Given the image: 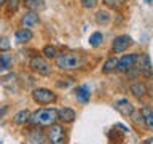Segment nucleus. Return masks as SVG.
I'll use <instances>...</instances> for the list:
<instances>
[{
  "label": "nucleus",
  "instance_id": "obj_1",
  "mask_svg": "<svg viewBox=\"0 0 153 144\" xmlns=\"http://www.w3.org/2000/svg\"><path fill=\"white\" fill-rule=\"evenodd\" d=\"M57 122V110L56 109H38L30 114L29 123L33 127H51Z\"/></svg>",
  "mask_w": 153,
  "mask_h": 144
},
{
  "label": "nucleus",
  "instance_id": "obj_2",
  "mask_svg": "<svg viewBox=\"0 0 153 144\" xmlns=\"http://www.w3.org/2000/svg\"><path fill=\"white\" fill-rule=\"evenodd\" d=\"M56 67L61 70H75L83 66L85 59L78 55H70V53H62L57 55L56 58Z\"/></svg>",
  "mask_w": 153,
  "mask_h": 144
},
{
  "label": "nucleus",
  "instance_id": "obj_3",
  "mask_svg": "<svg viewBox=\"0 0 153 144\" xmlns=\"http://www.w3.org/2000/svg\"><path fill=\"white\" fill-rule=\"evenodd\" d=\"M29 67H30V70L37 72V74H40V75H50L53 72L51 64L43 56H38V55L30 58V61H29Z\"/></svg>",
  "mask_w": 153,
  "mask_h": 144
},
{
  "label": "nucleus",
  "instance_id": "obj_4",
  "mask_svg": "<svg viewBox=\"0 0 153 144\" xmlns=\"http://www.w3.org/2000/svg\"><path fill=\"white\" fill-rule=\"evenodd\" d=\"M32 99L35 101L37 104L40 106H46V104H51L56 101V94L53 93L51 90H46V88H37L32 91Z\"/></svg>",
  "mask_w": 153,
  "mask_h": 144
},
{
  "label": "nucleus",
  "instance_id": "obj_5",
  "mask_svg": "<svg viewBox=\"0 0 153 144\" xmlns=\"http://www.w3.org/2000/svg\"><path fill=\"white\" fill-rule=\"evenodd\" d=\"M48 142L50 144H64L65 142V130L62 125H51L46 133Z\"/></svg>",
  "mask_w": 153,
  "mask_h": 144
},
{
  "label": "nucleus",
  "instance_id": "obj_6",
  "mask_svg": "<svg viewBox=\"0 0 153 144\" xmlns=\"http://www.w3.org/2000/svg\"><path fill=\"white\" fill-rule=\"evenodd\" d=\"M137 58H139V53H128V55H123L118 59L115 70H118V72H128L129 69H132V67L136 66Z\"/></svg>",
  "mask_w": 153,
  "mask_h": 144
},
{
  "label": "nucleus",
  "instance_id": "obj_7",
  "mask_svg": "<svg viewBox=\"0 0 153 144\" xmlns=\"http://www.w3.org/2000/svg\"><path fill=\"white\" fill-rule=\"evenodd\" d=\"M137 62H139V66H137L139 74L143 75L145 79H152V75H153V67H152L150 56H148L147 53H142V55H139Z\"/></svg>",
  "mask_w": 153,
  "mask_h": 144
},
{
  "label": "nucleus",
  "instance_id": "obj_8",
  "mask_svg": "<svg viewBox=\"0 0 153 144\" xmlns=\"http://www.w3.org/2000/svg\"><path fill=\"white\" fill-rule=\"evenodd\" d=\"M132 45V40H131V37L129 35H117L113 38V43H112V51L113 53H123V51H126L129 46Z\"/></svg>",
  "mask_w": 153,
  "mask_h": 144
},
{
  "label": "nucleus",
  "instance_id": "obj_9",
  "mask_svg": "<svg viewBox=\"0 0 153 144\" xmlns=\"http://www.w3.org/2000/svg\"><path fill=\"white\" fill-rule=\"evenodd\" d=\"M115 109H117L123 117H132V114H134V106H132L131 101H128L126 98L118 99L117 103H115Z\"/></svg>",
  "mask_w": 153,
  "mask_h": 144
},
{
  "label": "nucleus",
  "instance_id": "obj_10",
  "mask_svg": "<svg viewBox=\"0 0 153 144\" xmlns=\"http://www.w3.org/2000/svg\"><path fill=\"white\" fill-rule=\"evenodd\" d=\"M129 91H131V94L134 96V98L142 99V98H145V96H147L148 88H147V85L143 83V82L136 80V82H132V83H131V86H129Z\"/></svg>",
  "mask_w": 153,
  "mask_h": 144
},
{
  "label": "nucleus",
  "instance_id": "obj_11",
  "mask_svg": "<svg viewBox=\"0 0 153 144\" xmlns=\"http://www.w3.org/2000/svg\"><path fill=\"white\" fill-rule=\"evenodd\" d=\"M40 22V18H38V13H33V11H26L21 16V26L26 27V29H32L33 26Z\"/></svg>",
  "mask_w": 153,
  "mask_h": 144
},
{
  "label": "nucleus",
  "instance_id": "obj_12",
  "mask_svg": "<svg viewBox=\"0 0 153 144\" xmlns=\"http://www.w3.org/2000/svg\"><path fill=\"white\" fill-rule=\"evenodd\" d=\"M76 118V112L70 107H62L57 110V120L62 123H72Z\"/></svg>",
  "mask_w": 153,
  "mask_h": 144
},
{
  "label": "nucleus",
  "instance_id": "obj_13",
  "mask_svg": "<svg viewBox=\"0 0 153 144\" xmlns=\"http://www.w3.org/2000/svg\"><path fill=\"white\" fill-rule=\"evenodd\" d=\"M32 37H33V32L30 31V29H26V27H21V29H18V31L14 32V42L19 43V45L30 42Z\"/></svg>",
  "mask_w": 153,
  "mask_h": 144
},
{
  "label": "nucleus",
  "instance_id": "obj_14",
  "mask_svg": "<svg viewBox=\"0 0 153 144\" xmlns=\"http://www.w3.org/2000/svg\"><path fill=\"white\" fill-rule=\"evenodd\" d=\"M22 5L27 8V11H33V13L43 11L46 7L45 0H22Z\"/></svg>",
  "mask_w": 153,
  "mask_h": 144
},
{
  "label": "nucleus",
  "instance_id": "obj_15",
  "mask_svg": "<svg viewBox=\"0 0 153 144\" xmlns=\"http://www.w3.org/2000/svg\"><path fill=\"white\" fill-rule=\"evenodd\" d=\"M140 115L143 118V125H145L150 131H153V109H150L148 106H143L140 109Z\"/></svg>",
  "mask_w": 153,
  "mask_h": 144
},
{
  "label": "nucleus",
  "instance_id": "obj_16",
  "mask_svg": "<svg viewBox=\"0 0 153 144\" xmlns=\"http://www.w3.org/2000/svg\"><path fill=\"white\" fill-rule=\"evenodd\" d=\"M75 96H76V99L80 101V103H88L89 98H91V93H89V88H88V85H80V86H76V90H75Z\"/></svg>",
  "mask_w": 153,
  "mask_h": 144
},
{
  "label": "nucleus",
  "instance_id": "obj_17",
  "mask_svg": "<svg viewBox=\"0 0 153 144\" xmlns=\"http://www.w3.org/2000/svg\"><path fill=\"white\" fill-rule=\"evenodd\" d=\"M96 22L99 24V26H107V24L112 21V16H110V13L107 11V10H99L97 13H96Z\"/></svg>",
  "mask_w": 153,
  "mask_h": 144
},
{
  "label": "nucleus",
  "instance_id": "obj_18",
  "mask_svg": "<svg viewBox=\"0 0 153 144\" xmlns=\"http://www.w3.org/2000/svg\"><path fill=\"white\" fill-rule=\"evenodd\" d=\"M29 118H30V112L27 109H24V110H19L18 114H14L13 122L16 125H26V123H29Z\"/></svg>",
  "mask_w": 153,
  "mask_h": 144
},
{
  "label": "nucleus",
  "instance_id": "obj_19",
  "mask_svg": "<svg viewBox=\"0 0 153 144\" xmlns=\"http://www.w3.org/2000/svg\"><path fill=\"white\" fill-rule=\"evenodd\" d=\"M11 61H13V58L8 51L0 53V69L2 70H8L11 67Z\"/></svg>",
  "mask_w": 153,
  "mask_h": 144
},
{
  "label": "nucleus",
  "instance_id": "obj_20",
  "mask_svg": "<svg viewBox=\"0 0 153 144\" xmlns=\"http://www.w3.org/2000/svg\"><path fill=\"white\" fill-rule=\"evenodd\" d=\"M102 42H104V34L100 31H96V32H93L89 35V45L93 48L100 46V45H102Z\"/></svg>",
  "mask_w": 153,
  "mask_h": 144
},
{
  "label": "nucleus",
  "instance_id": "obj_21",
  "mask_svg": "<svg viewBox=\"0 0 153 144\" xmlns=\"http://www.w3.org/2000/svg\"><path fill=\"white\" fill-rule=\"evenodd\" d=\"M117 62H118V58H108L107 61L102 64V74H110L112 70H115V67H117Z\"/></svg>",
  "mask_w": 153,
  "mask_h": 144
},
{
  "label": "nucleus",
  "instance_id": "obj_22",
  "mask_svg": "<svg viewBox=\"0 0 153 144\" xmlns=\"http://www.w3.org/2000/svg\"><path fill=\"white\" fill-rule=\"evenodd\" d=\"M22 0H5V8H7L8 14H14L18 11V8L21 7Z\"/></svg>",
  "mask_w": 153,
  "mask_h": 144
},
{
  "label": "nucleus",
  "instance_id": "obj_23",
  "mask_svg": "<svg viewBox=\"0 0 153 144\" xmlns=\"http://www.w3.org/2000/svg\"><path fill=\"white\" fill-rule=\"evenodd\" d=\"M42 55L45 59H54V58L57 56V51H56V46L53 45H45L42 50Z\"/></svg>",
  "mask_w": 153,
  "mask_h": 144
},
{
  "label": "nucleus",
  "instance_id": "obj_24",
  "mask_svg": "<svg viewBox=\"0 0 153 144\" xmlns=\"http://www.w3.org/2000/svg\"><path fill=\"white\" fill-rule=\"evenodd\" d=\"M124 2H126V0H102V3L107 8H120L124 5Z\"/></svg>",
  "mask_w": 153,
  "mask_h": 144
},
{
  "label": "nucleus",
  "instance_id": "obj_25",
  "mask_svg": "<svg viewBox=\"0 0 153 144\" xmlns=\"http://www.w3.org/2000/svg\"><path fill=\"white\" fill-rule=\"evenodd\" d=\"M81 7L86 8V10H93L99 5V0H80Z\"/></svg>",
  "mask_w": 153,
  "mask_h": 144
},
{
  "label": "nucleus",
  "instance_id": "obj_26",
  "mask_svg": "<svg viewBox=\"0 0 153 144\" xmlns=\"http://www.w3.org/2000/svg\"><path fill=\"white\" fill-rule=\"evenodd\" d=\"M0 50H5V51L10 50V43H8L7 38H2V42H0Z\"/></svg>",
  "mask_w": 153,
  "mask_h": 144
},
{
  "label": "nucleus",
  "instance_id": "obj_27",
  "mask_svg": "<svg viewBox=\"0 0 153 144\" xmlns=\"http://www.w3.org/2000/svg\"><path fill=\"white\" fill-rule=\"evenodd\" d=\"M143 2H145V3H148V5H152V3H153V0H143Z\"/></svg>",
  "mask_w": 153,
  "mask_h": 144
},
{
  "label": "nucleus",
  "instance_id": "obj_28",
  "mask_svg": "<svg viewBox=\"0 0 153 144\" xmlns=\"http://www.w3.org/2000/svg\"><path fill=\"white\" fill-rule=\"evenodd\" d=\"M143 144H152V139H147V141H143Z\"/></svg>",
  "mask_w": 153,
  "mask_h": 144
},
{
  "label": "nucleus",
  "instance_id": "obj_29",
  "mask_svg": "<svg viewBox=\"0 0 153 144\" xmlns=\"http://www.w3.org/2000/svg\"><path fill=\"white\" fill-rule=\"evenodd\" d=\"M2 5H5V0H0V7H2Z\"/></svg>",
  "mask_w": 153,
  "mask_h": 144
}]
</instances>
